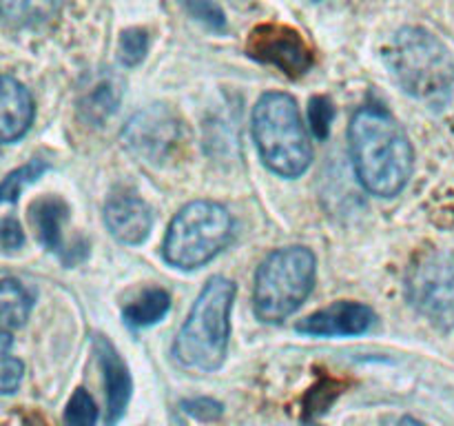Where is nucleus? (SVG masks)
Wrapping results in <instances>:
<instances>
[{
    "label": "nucleus",
    "instance_id": "obj_19",
    "mask_svg": "<svg viewBox=\"0 0 454 426\" xmlns=\"http://www.w3.org/2000/svg\"><path fill=\"white\" fill-rule=\"evenodd\" d=\"M65 426H96L98 424V406L89 390L75 389L71 399L67 402L65 415H62Z\"/></svg>",
    "mask_w": 454,
    "mask_h": 426
},
{
    "label": "nucleus",
    "instance_id": "obj_16",
    "mask_svg": "<svg viewBox=\"0 0 454 426\" xmlns=\"http://www.w3.org/2000/svg\"><path fill=\"white\" fill-rule=\"evenodd\" d=\"M34 297L22 287V282L13 278H3L0 282V324L3 331L12 333L20 328L29 320Z\"/></svg>",
    "mask_w": 454,
    "mask_h": 426
},
{
    "label": "nucleus",
    "instance_id": "obj_23",
    "mask_svg": "<svg viewBox=\"0 0 454 426\" xmlns=\"http://www.w3.org/2000/svg\"><path fill=\"white\" fill-rule=\"evenodd\" d=\"M335 120V106L328 96H313L309 102V124L310 131L319 140H326L331 133V124Z\"/></svg>",
    "mask_w": 454,
    "mask_h": 426
},
{
    "label": "nucleus",
    "instance_id": "obj_21",
    "mask_svg": "<svg viewBox=\"0 0 454 426\" xmlns=\"http://www.w3.org/2000/svg\"><path fill=\"white\" fill-rule=\"evenodd\" d=\"M341 384L340 382L331 380V377H322L317 386L309 390V395L304 398V417L310 420V417L319 415V413L326 411L333 404V399L340 398Z\"/></svg>",
    "mask_w": 454,
    "mask_h": 426
},
{
    "label": "nucleus",
    "instance_id": "obj_15",
    "mask_svg": "<svg viewBox=\"0 0 454 426\" xmlns=\"http://www.w3.org/2000/svg\"><path fill=\"white\" fill-rule=\"evenodd\" d=\"M171 309V296L164 288L151 287L122 309V320L129 328L140 331L158 324Z\"/></svg>",
    "mask_w": 454,
    "mask_h": 426
},
{
    "label": "nucleus",
    "instance_id": "obj_10",
    "mask_svg": "<svg viewBox=\"0 0 454 426\" xmlns=\"http://www.w3.org/2000/svg\"><path fill=\"white\" fill-rule=\"evenodd\" d=\"M375 320V311L364 302L341 300L297 322L295 331L310 337H353L371 331Z\"/></svg>",
    "mask_w": 454,
    "mask_h": 426
},
{
    "label": "nucleus",
    "instance_id": "obj_1",
    "mask_svg": "<svg viewBox=\"0 0 454 426\" xmlns=\"http://www.w3.org/2000/svg\"><path fill=\"white\" fill-rule=\"evenodd\" d=\"M350 158L364 189L395 198L406 189L415 167V151L402 124L380 106H362L348 127Z\"/></svg>",
    "mask_w": 454,
    "mask_h": 426
},
{
    "label": "nucleus",
    "instance_id": "obj_17",
    "mask_svg": "<svg viewBox=\"0 0 454 426\" xmlns=\"http://www.w3.org/2000/svg\"><path fill=\"white\" fill-rule=\"evenodd\" d=\"M3 18L13 27H34L51 20L60 0H0Z\"/></svg>",
    "mask_w": 454,
    "mask_h": 426
},
{
    "label": "nucleus",
    "instance_id": "obj_14",
    "mask_svg": "<svg viewBox=\"0 0 454 426\" xmlns=\"http://www.w3.org/2000/svg\"><path fill=\"white\" fill-rule=\"evenodd\" d=\"M67 216H69V207L58 195H43L29 209L31 226L35 229L40 244L71 264V248H67L65 238H62V225Z\"/></svg>",
    "mask_w": 454,
    "mask_h": 426
},
{
    "label": "nucleus",
    "instance_id": "obj_20",
    "mask_svg": "<svg viewBox=\"0 0 454 426\" xmlns=\"http://www.w3.org/2000/svg\"><path fill=\"white\" fill-rule=\"evenodd\" d=\"M9 344H12V335H9L7 331H3V337H0V355H3L0 389H3V395L16 393L18 386H20L22 382V375H25V364L9 353Z\"/></svg>",
    "mask_w": 454,
    "mask_h": 426
},
{
    "label": "nucleus",
    "instance_id": "obj_27",
    "mask_svg": "<svg viewBox=\"0 0 454 426\" xmlns=\"http://www.w3.org/2000/svg\"><path fill=\"white\" fill-rule=\"evenodd\" d=\"M384 426H426V424L411 415H402V417H390V420L384 422Z\"/></svg>",
    "mask_w": 454,
    "mask_h": 426
},
{
    "label": "nucleus",
    "instance_id": "obj_8",
    "mask_svg": "<svg viewBox=\"0 0 454 426\" xmlns=\"http://www.w3.org/2000/svg\"><path fill=\"white\" fill-rule=\"evenodd\" d=\"M247 53L257 62L278 67L282 74L300 78L313 67L315 53L304 36L288 25H257L247 40Z\"/></svg>",
    "mask_w": 454,
    "mask_h": 426
},
{
    "label": "nucleus",
    "instance_id": "obj_4",
    "mask_svg": "<svg viewBox=\"0 0 454 426\" xmlns=\"http://www.w3.org/2000/svg\"><path fill=\"white\" fill-rule=\"evenodd\" d=\"M253 138L270 171L284 178H300L313 162V146L295 98L269 91L253 109Z\"/></svg>",
    "mask_w": 454,
    "mask_h": 426
},
{
    "label": "nucleus",
    "instance_id": "obj_5",
    "mask_svg": "<svg viewBox=\"0 0 454 426\" xmlns=\"http://www.w3.org/2000/svg\"><path fill=\"white\" fill-rule=\"evenodd\" d=\"M317 260L306 247L275 248L264 257L255 273L253 309L257 320L279 324L291 318L315 287Z\"/></svg>",
    "mask_w": 454,
    "mask_h": 426
},
{
    "label": "nucleus",
    "instance_id": "obj_29",
    "mask_svg": "<svg viewBox=\"0 0 454 426\" xmlns=\"http://www.w3.org/2000/svg\"><path fill=\"white\" fill-rule=\"evenodd\" d=\"M309 426H319V424H309Z\"/></svg>",
    "mask_w": 454,
    "mask_h": 426
},
{
    "label": "nucleus",
    "instance_id": "obj_26",
    "mask_svg": "<svg viewBox=\"0 0 454 426\" xmlns=\"http://www.w3.org/2000/svg\"><path fill=\"white\" fill-rule=\"evenodd\" d=\"M25 244V233H22L20 225L13 217H4L0 225V247L4 253H13Z\"/></svg>",
    "mask_w": 454,
    "mask_h": 426
},
{
    "label": "nucleus",
    "instance_id": "obj_12",
    "mask_svg": "<svg viewBox=\"0 0 454 426\" xmlns=\"http://www.w3.org/2000/svg\"><path fill=\"white\" fill-rule=\"evenodd\" d=\"M96 355L102 368V377H105L106 422H109V426H115L122 420L129 399H131V373H129L127 362L120 358L115 346L106 337H98L96 340Z\"/></svg>",
    "mask_w": 454,
    "mask_h": 426
},
{
    "label": "nucleus",
    "instance_id": "obj_13",
    "mask_svg": "<svg viewBox=\"0 0 454 426\" xmlns=\"http://www.w3.org/2000/svg\"><path fill=\"white\" fill-rule=\"evenodd\" d=\"M34 115L35 105L29 89L13 75L4 74L0 80V140L4 145L20 140L31 129Z\"/></svg>",
    "mask_w": 454,
    "mask_h": 426
},
{
    "label": "nucleus",
    "instance_id": "obj_24",
    "mask_svg": "<svg viewBox=\"0 0 454 426\" xmlns=\"http://www.w3.org/2000/svg\"><path fill=\"white\" fill-rule=\"evenodd\" d=\"M180 3L191 16L198 18V20L204 22L207 27H211L213 31L226 29L224 12H222L220 4H215L213 0H180Z\"/></svg>",
    "mask_w": 454,
    "mask_h": 426
},
{
    "label": "nucleus",
    "instance_id": "obj_28",
    "mask_svg": "<svg viewBox=\"0 0 454 426\" xmlns=\"http://www.w3.org/2000/svg\"><path fill=\"white\" fill-rule=\"evenodd\" d=\"M310 3H322V0H310Z\"/></svg>",
    "mask_w": 454,
    "mask_h": 426
},
{
    "label": "nucleus",
    "instance_id": "obj_11",
    "mask_svg": "<svg viewBox=\"0 0 454 426\" xmlns=\"http://www.w3.org/2000/svg\"><path fill=\"white\" fill-rule=\"evenodd\" d=\"M109 233L122 244H142L153 229V213L145 200L136 195H111L105 207Z\"/></svg>",
    "mask_w": 454,
    "mask_h": 426
},
{
    "label": "nucleus",
    "instance_id": "obj_6",
    "mask_svg": "<svg viewBox=\"0 0 454 426\" xmlns=\"http://www.w3.org/2000/svg\"><path fill=\"white\" fill-rule=\"evenodd\" d=\"M233 238V217L213 200L182 207L164 235L162 256L171 266L193 271L211 262Z\"/></svg>",
    "mask_w": 454,
    "mask_h": 426
},
{
    "label": "nucleus",
    "instance_id": "obj_3",
    "mask_svg": "<svg viewBox=\"0 0 454 426\" xmlns=\"http://www.w3.org/2000/svg\"><path fill=\"white\" fill-rule=\"evenodd\" d=\"M386 65L402 89L428 105H443L454 93V58L424 27H403L384 51Z\"/></svg>",
    "mask_w": 454,
    "mask_h": 426
},
{
    "label": "nucleus",
    "instance_id": "obj_2",
    "mask_svg": "<svg viewBox=\"0 0 454 426\" xmlns=\"http://www.w3.org/2000/svg\"><path fill=\"white\" fill-rule=\"evenodd\" d=\"M235 284L215 275L204 284L173 342V355L191 371L211 373L224 364L231 340Z\"/></svg>",
    "mask_w": 454,
    "mask_h": 426
},
{
    "label": "nucleus",
    "instance_id": "obj_18",
    "mask_svg": "<svg viewBox=\"0 0 454 426\" xmlns=\"http://www.w3.org/2000/svg\"><path fill=\"white\" fill-rule=\"evenodd\" d=\"M47 169L49 164L44 160H31L29 164L9 173L3 180V186H0V198H3V202H13L22 193V189L29 186L31 182L38 180Z\"/></svg>",
    "mask_w": 454,
    "mask_h": 426
},
{
    "label": "nucleus",
    "instance_id": "obj_9",
    "mask_svg": "<svg viewBox=\"0 0 454 426\" xmlns=\"http://www.w3.org/2000/svg\"><path fill=\"white\" fill-rule=\"evenodd\" d=\"M124 142L137 158L160 164L177 149L182 127L177 115L164 105H151L137 111L122 131Z\"/></svg>",
    "mask_w": 454,
    "mask_h": 426
},
{
    "label": "nucleus",
    "instance_id": "obj_22",
    "mask_svg": "<svg viewBox=\"0 0 454 426\" xmlns=\"http://www.w3.org/2000/svg\"><path fill=\"white\" fill-rule=\"evenodd\" d=\"M146 49H149V36L140 27H133V29L122 31L120 36V62L124 67H136L145 60Z\"/></svg>",
    "mask_w": 454,
    "mask_h": 426
},
{
    "label": "nucleus",
    "instance_id": "obj_7",
    "mask_svg": "<svg viewBox=\"0 0 454 426\" xmlns=\"http://www.w3.org/2000/svg\"><path fill=\"white\" fill-rule=\"evenodd\" d=\"M406 293L424 318L442 328H454V256L433 251L412 262Z\"/></svg>",
    "mask_w": 454,
    "mask_h": 426
},
{
    "label": "nucleus",
    "instance_id": "obj_25",
    "mask_svg": "<svg viewBox=\"0 0 454 426\" xmlns=\"http://www.w3.org/2000/svg\"><path fill=\"white\" fill-rule=\"evenodd\" d=\"M180 408L186 413V415L200 422H215L224 415V406H222V402H217V399L213 398L182 399Z\"/></svg>",
    "mask_w": 454,
    "mask_h": 426
}]
</instances>
